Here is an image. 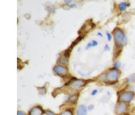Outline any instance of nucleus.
<instances>
[{
	"label": "nucleus",
	"instance_id": "nucleus-20",
	"mask_svg": "<svg viewBox=\"0 0 135 115\" xmlns=\"http://www.w3.org/2000/svg\"><path fill=\"white\" fill-rule=\"evenodd\" d=\"M91 46H92V43H89V44H88V45H87V46H86V48H85V49L86 50H88L91 47Z\"/></svg>",
	"mask_w": 135,
	"mask_h": 115
},
{
	"label": "nucleus",
	"instance_id": "nucleus-22",
	"mask_svg": "<svg viewBox=\"0 0 135 115\" xmlns=\"http://www.w3.org/2000/svg\"><path fill=\"white\" fill-rule=\"evenodd\" d=\"M104 50L108 51H110V48L109 47V46H108V45H107V44H106V45L105 48H104Z\"/></svg>",
	"mask_w": 135,
	"mask_h": 115
},
{
	"label": "nucleus",
	"instance_id": "nucleus-23",
	"mask_svg": "<svg viewBox=\"0 0 135 115\" xmlns=\"http://www.w3.org/2000/svg\"><path fill=\"white\" fill-rule=\"evenodd\" d=\"M17 115H26V114L25 112H24L23 111H18L17 112Z\"/></svg>",
	"mask_w": 135,
	"mask_h": 115
},
{
	"label": "nucleus",
	"instance_id": "nucleus-27",
	"mask_svg": "<svg viewBox=\"0 0 135 115\" xmlns=\"http://www.w3.org/2000/svg\"><path fill=\"white\" fill-rule=\"evenodd\" d=\"M71 2H72L71 0H69V1H67V0H65V3H67V4L70 3Z\"/></svg>",
	"mask_w": 135,
	"mask_h": 115
},
{
	"label": "nucleus",
	"instance_id": "nucleus-19",
	"mask_svg": "<svg viewBox=\"0 0 135 115\" xmlns=\"http://www.w3.org/2000/svg\"><path fill=\"white\" fill-rule=\"evenodd\" d=\"M106 34H107V37H108V40L109 41H111V39H112V36H111V35H110V34L109 33V32H106Z\"/></svg>",
	"mask_w": 135,
	"mask_h": 115
},
{
	"label": "nucleus",
	"instance_id": "nucleus-2",
	"mask_svg": "<svg viewBox=\"0 0 135 115\" xmlns=\"http://www.w3.org/2000/svg\"><path fill=\"white\" fill-rule=\"evenodd\" d=\"M124 33L120 28H117L114 33V40L116 42V45L117 48L121 49L123 47L122 43L125 38Z\"/></svg>",
	"mask_w": 135,
	"mask_h": 115
},
{
	"label": "nucleus",
	"instance_id": "nucleus-4",
	"mask_svg": "<svg viewBox=\"0 0 135 115\" xmlns=\"http://www.w3.org/2000/svg\"><path fill=\"white\" fill-rule=\"evenodd\" d=\"M87 84V81L83 80H71L68 82L66 85H69L71 88L73 90H78L83 86H84Z\"/></svg>",
	"mask_w": 135,
	"mask_h": 115
},
{
	"label": "nucleus",
	"instance_id": "nucleus-28",
	"mask_svg": "<svg viewBox=\"0 0 135 115\" xmlns=\"http://www.w3.org/2000/svg\"><path fill=\"white\" fill-rule=\"evenodd\" d=\"M97 36H100V37H103V35H102V34L101 33H97Z\"/></svg>",
	"mask_w": 135,
	"mask_h": 115
},
{
	"label": "nucleus",
	"instance_id": "nucleus-1",
	"mask_svg": "<svg viewBox=\"0 0 135 115\" xmlns=\"http://www.w3.org/2000/svg\"><path fill=\"white\" fill-rule=\"evenodd\" d=\"M120 73V72L119 70L112 68L106 73V76H107V81H107L108 83H109L110 84L114 83L119 78Z\"/></svg>",
	"mask_w": 135,
	"mask_h": 115
},
{
	"label": "nucleus",
	"instance_id": "nucleus-30",
	"mask_svg": "<svg viewBox=\"0 0 135 115\" xmlns=\"http://www.w3.org/2000/svg\"></svg>",
	"mask_w": 135,
	"mask_h": 115
},
{
	"label": "nucleus",
	"instance_id": "nucleus-29",
	"mask_svg": "<svg viewBox=\"0 0 135 115\" xmlns=\"http://www.w3.org/2000/svg\"><path fill=\"white\" fill-rule=\"evenodd\" d=\"M132 90H135V85L132 86Z\"/></svg>",
	"mask_w": 135,
	"mask_h": 115
},
{
	"label": "nucleus",
	"instance_id": "nucleus-6",
	"mask_svg": "<svg viewBox=\"0 0 135 115\" xmlns=\"http://www.w3.org/2000/svg\"><path fill=\"white\" fill-rule=\"evenodd\" d=\"M54 71L56 74L59 75L60 76H63L65 75L67 73V69L65 67H63V66L60 65H58L56 66L54 68Z\"/></svg>",
	"mask_w": 135,
	"mask_h": 115
},
{
	"label": "nucleus",
	"instance_id": "nucleus-26",
	"mask_svg": "<svg viewBox=\"0 0 135 115\" xmlns=\"http://www.w3.org/2000/svg\"><path fill=\"white\" fill-rule=\"evenodd\" d=\"M76 7H77V6H76V4H71V5L70 6V8H76Z\"/></svg>",
	"mask_w": 135,
	"mask_h": 115
},
{
	"label": "nucleus",
	"instance_id": "nucleus-14",
	"mask_svg": "<svg viewBox=\"0 0 135 115\" xmlns=\"http://www.w3.org/2000/svg\"><path fill=\"white\" fill-rule=\"evenodd\" d=\"M71 49L70 48H68V49L66 50L65 51V52H64V54H63V56L66 57V58H68L70 57V54H71Z\"/></svg>",
	"mask_w": 135,
	"mask_h": 115
},
{
	"label": "nucleus",
	"instance_id": "nucleus-10",
	"mask_svg": "<svg viewBox=\"0 0 135 115\" xmlns=\"http://www.w3.org/2000/svg\"><path fill=\"white\" fill-rule=\"evenodd\" d=\"M127 83L130 84L135 82V74H132L127 79Z\"/></svg>",
	"mask_w": 135,
	"mask_h": 115
},
{
	"label": "nucleus",
	"instance_id": "nucleus-21",
	"mask_svg": "<svg viewBox=\"0 0 135 115\" xmlns=\"http://www.w3.org/2000/svg\"><path fill=\"white\" fill-rule=\"evenodd\" d=\"M92 46H96L97 45V44H98V43H97V41H94V40H93L92 42Z\"/></svg>",
	"mask_w": 135,
	"mask_h": 115
},
{
	"label": "nucleus",
	"instance_id": "nucleus-5",
	"mask_svg": "<svg viewBox=\"0 0 135 115\" xmlns=\"http://www.w3.org/2000/svg\"><path fill=\"white\" fill-rule=\"evenodd\" d=\"M127 104L124 102H120L117 106L116 114L117 115H121L127 111Z\"/></svg>",
	"mask_w": 135,
	"mask_h": 115
},
{
	"label": "nucleus",
	"instance_id": "nucleus-25",
	"mask_svg": "<svg viewBox=\"0 0 135 115\" xmlns=\"http://www.w3.org/2000/svg\"><path fill=\"white\" fill-rule=\"evenodd\" d=\"M97 93V90H94L92 91V93H91V95H92V96H94V95L96 94Z\"/></svg>",
	"mask_w": 135,
	"mask_h": 115
},
{
	"label": "nucleus",
	"instance_id": "nucleus-7",
	"mask_svg": "<svg viewBox=\"0 0 135 115\" xmlns=\"http://www.w3.org/2000/svg\"><path fill=\"white\" fill-rule=\"evenodd\" d=\"M87 109L84 105L79 106L77 110V115H87Z\"/></svg>",
	"mask_w": 135,
	"mask_h": 115
},
{
	"label": "nucleus",
	"instance_id": "nucleus-18",
	"mask_svg": "<svg viewBox=\"0 0 135 115\" xmlns=\"http://www.w3.org/2000/svg\"><path fill=\"white\" fill-rule=\"evenodd\" d=\"M46 114L47 115H55V114L52 111H50V110H47L45 112Z\"/></svg>",
	"mask_w": 135,
	"mask_h": 115
},
{
	"label": "nucleus",
	"instance_id": "nucleus-3",
	"mask_svg": "<svg viewBox=\"0 0 135 115\" xmlns=\"http://www.w3.org/2000/svg\"><path fill=\"white\" fill-rule=\"evenodd\" d=\"M135 97V93L132 91L123 92L119 97V100L121 102L130 103L133 100Z\"/></svg>",
	"mask_w": 135,
	"mask_h": 115
},
{
	"label": "nucleus",
	"instance_id": "nucleus-8",
	"mask_svg": "<svg viewBox=\"0 0 135 115\" xmlns=\"http://www.w3.org/2000/svg\"><path fill=\"white\" fill-rule=\"evenodd\" d=\"M43 111L42 109L40 107H35L31 110L30 115H42Z\"/></svg>",
	"mask_w": 135,
	"mask_h": 115
},
{
	"label": "nucleus",
	"instance_id": "nucleus-11",
	"mask_svg": "<svg viewBox=\"0 0 135 115\" xmlns=\"http://www.w3.org/2000/svg\"><path fill=\"white\" fill-rule=\"evenodd\" d=\"M58 61L61 64H66L68 62V58L63 55V56H61L60 57Z\"/></svg>",
	"mask_w": 135,
	"mask_h": 115
},
{
	"label": "nucleus",
	"instance_id": "nucleus-15",
	"mask_svg": "<svg viewBox=\"0 0 135 115\" xmlns=\"http://www.w3.org/2000/svg\"><path fill=\"white\" fill-rule=\"evenodd\" d=\"M38 90L39 93L41 94H45L46 92V88L45 87H39L38 88Z\"/></svg>",
	"mask_w": 135,
	"mask_h": 115
},
{
	"label": "nucleus",
	"instance_id": "nucleus-9",
	"mask_svg": "<svg viewBox=\"0 0 135 115\" xmlns=\"http://www.w3.org/2000/svg\"><path fill=\"white\" fill-rule=\"evenodd\" d=\"M83 39V37L82 36H79L78 38H77L76 40H75L74 41H73V42L71 44V45L70 46V48L71 49H72L75 46H76L77 44H78L79 42H80L81 40H82Z\"/></svg>",
	"mask_w": 135,
	"mask_h": 115
},
{
	"label": "nucleus",
	"instance_id": "nucleus-13",
	"mask_svg": "<svg viewBox=\"0 0 135 115\" xmlns=\"http://www.w3.org/2000/svg\"><path fill=\"white\" fill-rule=\"evenodd\" d=\"M77 99H78V96H77V95L75 94V95H73V96L70 97L69 99H68V101H69L70 102L74 103V102H76L77 100Z\"/></svg>",
	"mask_w": 135,
	"mask_h": 115
},
{
	"label": "nucleus",
	"instance_id": "nucleus-24",
	"mask_svg": "<svg viewBox=\"0 0 135 115\" xmlns=\"http://www.w3.org/2000/svg\"><path fill=\"white\" fill-rule=\"evenodd\" d=\"M94 106L93 105H90L89 107H88V109H89V110H90V111H91V110L94 109Z\"/></svg>",
	"mask_w": 135,
	"mask_h": 115
},
{
	"label": "nucleus",
	"instance_id": "nucleus-12",
	"mask_svg": "<svg viewBox=\"0 0 135 115\" xmlns=\"http://www.w3.org/2000/svg\"><path fill=\"white\" fill-rule=\"evenodd\" d=\"M127 8V4L125 2H121L119 4V9L121 12L122 11H124L126 10V9Z\"/></svg>",
	"mask_w": 135,
	"mask_h": 115
},
{
	"label": "nucleus",
	"instance_id": "nucleus-16",
	"mask_svg": "<svg viewBox=\"0 0 135 115\" xmlns=\"http://www.w3.org/2000/svg\"><path fill=\"white\" fill-rule=\"evenodd\" d=\"M120 66H121L120 62L119 61H117L116 62V63H114V67H113V69H118V68H120Z\"/></svg>",
	"mask_w": 135,
	"mask_h": 115
},
{
	"label": "nucleus",
	"instance_id": "nucleus-17",
	"mask_svg": "<svg viewBox=\"0 0 135 115\" xmlns=\"http://www.w3.org/2000/svg\"><path fill=\"white\" fill-rule=\"evenodd\" d=\"M59 115H72V113L70 110H66V111L63 112Z\"/></svg>",
	"mask_w": 135,
	"mask_h": 115
}]
</instances>
